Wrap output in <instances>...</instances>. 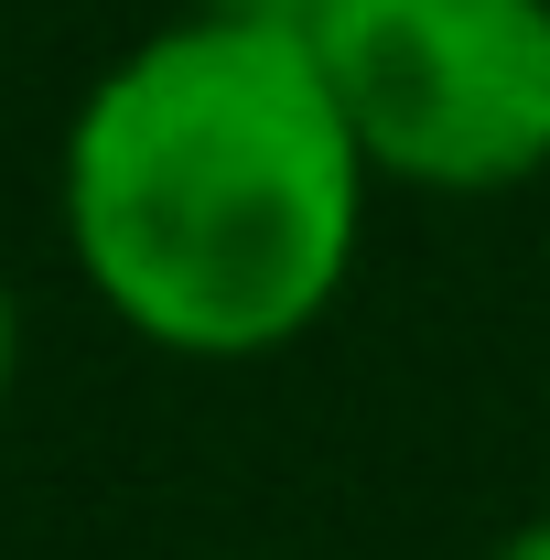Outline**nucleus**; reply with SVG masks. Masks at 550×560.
I'll return each instance as SVG.
<instances>
[{"label": "nucleus", "mask_w": 550, "mask_h": 560, "mask_svg": "<svg viewBox=\"0 0 550 560\" xmlns=\"http://www.w3.org/2000/svg\"><path fill=\"white\" fill-rule=\"evenodd\" d=\"M367 151L302 22H162L66 130V248L162 355H271L335 313Z\"/></svg>", "instance_id": "obj_1"}, {"label": "nucleus", "mask_w": 550, "mask_h": 560, "mask_svg": "<svg viewBox=\"0 0 550 560\" xmlns=\"http://www.w3.org/2000/svg\"><path fill=\"white\" fill-rule=\"evenodd\" d=\"M367 173L507 195L550 173V0H302Z\"/></svg>", "instance_id": "obj_2"}, {"label": "nucleus", "mask_w": 550, "mask_h": 560, "mask_svg": "<svg viewBox=\"0 0 550 560\" xmlns=\"http://www.w3.org/2000/svg\"><path fill=\"white\" fill-rule=\"evenodd\" d=\"M206 22H302V0H184Z\"/></svg>", "instance_id": "obj_3"}, {"label": "nucleus", "mask_w": 550, "mask_h": 560, "mask_svg": "<svg viewBox=\"0 0 550 560\" xmlns=\"http://www.w3.org/2000/svg\"><path fill=\"white\" fill-rule=\"evenodd\" d=\"M11 366H22V302H11V280H0V388H11Z\"/></svg>", "instance_id": "obj_4"}, {"label": "nucleus", "mask_w": 550, "mask_h": 560, "mask_svg": "<svg viewBox=\"0 0 550 560\" xmlns=\"http://www.w3.org/2000/svg\"><path fill=\"white\" fill-rule=\"evenodd\" d=\"M496 560H550V517H529V528H518V539H507Z\"/></svg>", "instance_id": "obj_5"}]
</instances>
